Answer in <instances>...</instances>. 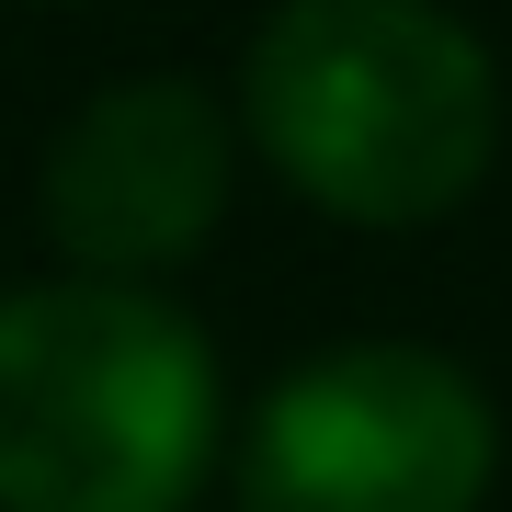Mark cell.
Instances as JSON below:
<instances>
[{"instance_id": "7a4b0ae2", "label": "cell", "mask_w": 512, "mask_h": 512, "mask_svg": "<svg viewBox=\"0 0 512 512\" xmlns=\"http://www.w3.org/2000/svg\"><path fill=\"white\" fill-rule=\"evenodd\" d=\"M217 456V353L148 285L0 296V512H183Z\"/></svg>"}, {"instance_id": "6da1fadb", "label": "cell", "mask_w": 512, "mask_h": 512, "mask_svg": "<svg viewBox=\"0 0 512 512\" xmlns=\"http://www.w3.org/2000/svg\"><path fill=\"white\" fill-rule=\"evenodd\" d=\"M239 126L308 205L444 217L501 148V69L444 0H285L239 57Z\"/></svg>"}, {"instance_id": "3957f363", "label": "cell", "mask_w": 512, "mask_h": 512, "mask_svg": "<svg viewBox=\"0 0 512 512\" xmlns=\"http://www.w3.org/2000/svg\"><path fill=\"white\" fill-rule=\"evenodd\" d=\"M501 421L433 342H330L262 387L239 433L251 512H478Z\"/></svg>"}, {"instance_id": "277c9868", "label": "cell", "mask_w": 512, "mask_h": 512, "mask_svg": "<svg viewBox=\"0 0 512 512\" xmlns=\"http://www.w3.org/2000/svg\"><path fill=\"white\" fill-rule=\"evenodd\" d=\"M228 205V103L183 69L103 80L69 126L46 137L35 217L92 285H148L183 262Z\"/></svg>"}]
</instances>
